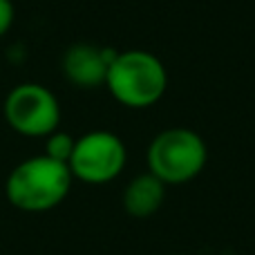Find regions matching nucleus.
I'll return each instance as SVG.
<instances>
[{
    "label": "nucleus",
    "mask_w": 255,
    "mask_h": 255,
    "mask_svg": "<svg viewBox=\"0 0 255 255\" xmlns=\"http://www.w3.org/2000/svg\"><path fill=\"white\" fill-rule=\"evenodd\" d=\"M70 166L63 161L36 154L20 161L4 181V195L13 208L25 213H45L63 204L72 190Z\"/></svg>",
    "instance_id": "nucleus-1"
},
{
    "label": "nucleus",
    "mask_w": 255,
    "mask_h": 255,
    "mask_svg": "<svg viewBox=\"0 0 255 255\" xmlns=\"http://www.w3.org/2000/svg\"><path fill=\"white\" fill-rule=\"evenodd\" d=\"M106 88L112 99L126 108H152L168 90V70L157 54L145 49L117 52L108 67Z\"/></svg>",
    "instance_id": "nucleus-2"
},
{
    "label": "nucleus",
    "mask_w": 255,
    "mask_h": 255,
    "mask_svg": "<svg viewBox=\"0 0 255 255\" xmlns=\"http://www.w3.org/2000/svg\"><path fill=\"white\" fill-rule=\"evenodd\" d=\"M148 172L166 186H184L202 175L208 163V145L190 128H166L148 145Z\"/></svg>",
    "instance_id": "nucleus-3"
},
{
    "label": "nucleus",
    "mask_w": 255,
    "mask_h": 255,
    "mask_svg": "<svg viewBox=\"0 0 255 255\" xmlns=\"http://www.w3.org/2000/svg\"><path fill=\"white\" fill-rule=\"evenodd\" d=\"M128 150L119 134L110 130H92L76 139L67 166L74 179L88 186H103L124 172Z\"/></svg>",
    "instance_id": "nucleus-4"
},
{
    "label": "nucleus",
    "mask_w": 255,
    "mask_h": 255,
    "mask_svg": "<svg viewBox=\"0 0 255 255\" xmlns=\"http://www.w3.org/2000/svg\"><path fill=\"white\" fill-rule=\"evenodd\" d=\"M4 121L22 136L52 134L61 124V103L52 90L40 83H20L4 99Z\"/></svg>",
    "instance_id": "nucleus-5"
},
{
    "label": "nucleus",
    "mask_w": 255,
    "mask_h": 255,
    "mask_svg": "<svg viewBox=\"0 0 255 255\" xmlns=\"http://www.w3.org/2000/svg\"><path fill=\"white\" fill-rule=\"evenodd\" d=\"M117 56L115 49L97 47L90 43H76L63 54V74L76 88H99L106 85L108 67Z\"/></svg>",
    "instance_id": "nucleus-6"
},
{
    "label": "nucleus",
    "mask_w": 255,
    "mask_h": 255,
    "mask_svg": "<svg viewBox=\"0 0 255 255\" xmlns=\"http://www.w3.org/2000/svg\"><path fill=\"white\" fill-rule=\"evenodd\" d=\"M166 188L161 179L152 175V172H141L136 175L124 190V208L130 217L136 220H148L161 208L163 199H166Z\"/></svg>",
    "instance_id": "nucleus-7"
},
{
    "label": "nucleus",
    "mask_w": 255,
    "mask_h": 255,
    "mask_svg": "<svg viewBox=\"0 0 255 255\" xmlns=\"http://www.w3.org/2000/svg\"><path fill=\"white\" fill-rule=\"evenodd\" d=\"M74 143H76V139L72 134H67V132H63V130H54L52 134L45 136V152L43 154L56 159V161L67 163L72 152H74Z\"/></svg>",
    "instance_id": "nucleus-8"
},
{
    "label": "nucleus",
    "mask_w": 255,
    "mask_h": 255,
    "mask_svg": "<svg viewBox=\"0 0 255 255\" xmlns=\"http://www.w3.org/2000/svg\"><path fill=\"white\" fill-rule=\"evenodd\" d=\"M13 25V2L11 0H0V38L11 29Z\"/></svg>",
    "instance_id": "nucleus-9"
},
{
    "label": "nucleus",
    "mask_w": 255,
    "mask_h": 255,
    "mask_svg": "<svg viewBox=\"0 0 255 255\" xmlns=\"http://www.w3.org/2000/svg\"><path fill=\"white\" fill-rule=\"evenodd\" d=\"M175 255H184V253H175Z\"/></svg>",
    "instance_id": "nucleus-10"
}]
</instances>
